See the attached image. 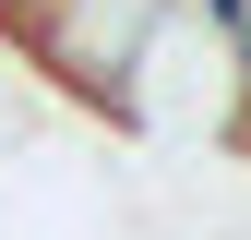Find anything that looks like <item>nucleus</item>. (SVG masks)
<instances>
[{
    "instance_id": "1",
    "label": "nucleus",
    "mask_w": 251,
    "mask_h": 240,
    "mask_svg": "<svg viewBox=\"0 0 251 240\" xmlns=\"http://www.w3.org/2000/svg\"><path fill=\"white\" fill-rule=\"evenodd\" d=\"M155 24H168V0H60V12H48L24 48H36V72H60L72 96L132 108V72H144Z\"/></svg>"
},
{
    "instance_id": "2",
    "label": "nucleus",
    "mask_w": 251,
    "mask_h": 240,
    "mask_svg": "<svg viewBox=\"0 0 251 240\" xmlns=\"http://www.w3.org/2000/svg\"><path fill=\"white\" fill-rule=\"evenodd\" d=\"M48 12H60V0H0V24H12V36H36Z\"/></svg>"
}]
</instances>
